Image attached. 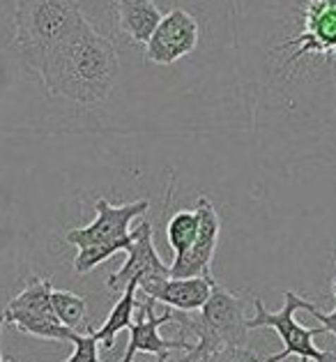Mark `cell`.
<instances>
[{
	"instance_id": "cell-1",
	"label": "cell",
	"mask_w": 336,
	"mask_h": 362,
	"mask_svg": "<svg viewBox=\"0 0 336 362\" xmlns=\"http://www.w3.org/2000/svg\"><path fill=\"white\" fill-rule=\"evenodd\" d=\"M120 72L113 44L88 21L53 47L35 69L49 95L97 107L111 95Z\"/></svg>"
},
{
	"instance_id": "cell-2",
	"label": "cell",
	"mask_w": 336,
	"mask_h": 362,
	"mask_svg": "<svg viewBox=\"0 0 336 362\" xmlns=\"http://www.w3.org/2000/svg\"><path fill=\"white\" fill-rule=\"evenodd\" d=\"M85 21L78 0H19L14 12V49L35 74L42 58Z\"/></svg>"
},
{
	"instance_id": "cell-3",
	"label": "cell",
	"mask_w": 336,
	"mask_h": 362,
	"mask_svg": "<svg viewBox=\"0 0 336 362\" xmlns=\"http://www.w3.org/2000/svg\"><path fill=\"white\" fill-rule=\"evenodd\" d=\"M148 208L150 201L145 199L122 203V206H113L106 199H97V217L88 226L72 228L65 235V240L78 250L74 259V270L78 275L95 270L113 254L127 252V247L134 243V231H129V226L136 217L148 213Z\"/></svg>"
},
{
	"instance_id": "cell-4",
	"label": "cell",
	"mask_w": 336,
	"mask_h": 362,
	"mask_svg": "<svg viewBox=\"0 0 336 362\" xmlns=\"http://www.w3.org/2000/svg\"><path fill=\"white\" fill-rule=\"evenodd\" d=\"M173 321L180 323V337H196L191 351H215L221 346H249L244 303L231 291L212 284L210 298L193 316L191 312L173 309Z\"/></svg>"
},
{
	"instance_id": "cell-5",
	"label": "cell",
	"mask_w": 336,
	"mask_h": 362,
	"mask_svg": "<svg viewBox=\"0 0 336 362\" xmlns=\"http://www.w3.org/2000/svg\"><path fill=\"white\" fill-rule=\"evenodd\" d=\"M284 307L279 312H270L258 298L253 300V316L246 321V328L258 330V328H274L277 334L284 341V351L274 353V356L265 358L263 362H281L288 358H299L302 362H336V353L320 351L313 344L316 334H323L325 328H304L302 323H297L295 312L306 309L308 300L299 298L293 291H286Z\"/></svg>"
},
{
	"instance_id": "cell-6",
	"label": "cell",
	"mask_w": 336,
	"mask_h": 362,
	"mask_svg": "<svg viewBox=\"0 0 336 362\" xmlns=\"http://www.w3.org/2000/svg\"><path fill=\"white\" fill-rule=\"evenodd\" d=\"M51 288L53 286L49 279H32L19 296L10 300V305L3 312L5 323H12L21 332L40 339L72 341L78 330L67 328L58 321L51 307Z\"/></svg>"
},
{
	"instance_id": "cell-7",
	"label": "cell",
	"mask_w": 336,
	"mask_h": 362,
	"mask_svg": "<svg viewBox=\"0 0 336 362\" xmlns=\"http://www.w3.org/2000/svg\"><path fill=\"white\" fill-rule=\"evenodd\" d=\"M136 321L129 325V341L125 349V358L120 362H134L136 353H152V356H171L173 351H191L193 341L187 339H164L159 328L166 323H173V309L168 307L164 314L155 316V300L148 298L143 303L136 300Z\"/></svg>"
},
{
	"instance_id": "cell-8",
	"label": "cell",
	"mask_w": 336,
	"mask_h": 362,
	"mask_svg": "<svg viewBox=\"0 0 336 362\" xmlns=\"http://www.w3.org/2000/svg\"><path fill=\"white\" fill-rule=\"evenodd\" d=\"M198 44V21L189 12L173 10L155 28L145 44V58L155 65H173L189 56Z\"/></svg>"
},
{
	"instance_id": "cell-9",
	"label": "cell",
	"mask_w": 336,
	"mask_h": 362,
	"mask_svg": "<svg viewBox=\"0 0 336 362\" xmlns=\"http://www.w3.org/2000/svg\"><path fill=\"white\" fill-rule=\"evenodd\" d=\"M196 213H198V233L196 240L184 252L180 259H173L171 277H208L212 275L210 266L215 259L219 233H221V219L217 215L215 206L208 197H200L196 201Z\"/></svg>"
},
{
	"instance_id": "cell-10",
	"label": "cell",
	"mask_w": 336,
	"mask_h": 362,
	"mask_svg": "<svg viewBox=\"0 0 336 362\" xmlns=\"http://www.w3.org/2000/svg\"><path fill=\"white\" fill-rule=\"evenodd\" d=\"M155 277H171V268L162 261V256L155 250L152 240V224L140 222L134 228V243L127 247V261L120 270H116L113 275L106 279V286L116 293H122L131 281L140 284L145 279Z\"/></svg>"
},
{
	"instance_id": "cell-11",
	"label": "cell",
	"mask_w": 336,
	"mask_h": 362,
	"mask_svg": "<svg viewBox=\"0 0 336 362\" xmlns=\"http://www.w3.org/2000/svg\"><path fill=\"white\" fill-rule=\"evenodd\" d=\"M215 277H155L138 284V291L155 303H164L178 312H198L210 298Z\"/></svg>"
},
{
	"instance_id": "cell-12",
	"label": "cell",
	"mask_w": 336,
	"mask_h": 362,
	"mask_svg": "<svg viewBox=\"0 0 336 362\" xmlns=\"http://www.w3.org/2000/svg\"><path fill=\"white\" fill-rule=\"evenodd\" d=\"M306 54H336V0H311L304 12V33L290 60Z\"/></svg>"
},
{
	"instance_id": "cell-13",
	"label": "cell",
	"mask_w": 336,
	"mask_h": 362,
	"mask_svg": "<svg viewBox=\"0 0 336 362\" xmlns=\"http://www.w3.org/2000/svg\"><path fill=\"white\" fill-rule=\"evenodd\" d=\"M120 28L136 44H148L155 28L162 21V12L152 0H120L118 3Z\"/></svg>"
},
{
	"instance_id": "cell-14",
	"label": "cell",
	"mask_w": 336,
	"mask_h": 362,
	"mask_svg": "<svg viewBox=\"0 0 336 362\" xmlns=\"http://www.w3.org/2000/svg\"><path fill=\"white\" fill-rule=\"evenodd\" d=\"M136 291H138V284H131L120 293V300L116 305H113L111 314L106 316V321L100 330H95V337L100 339V344H104L106 351L113 349V344H116V337L118 332L122 330H129L131 321H134V312H136Z\"/></svg>"
},
{
	"instance_id": "cell-15",
	"label": "cell",
	"mask_w": 336,
	"mask_h": 362,
	"mask_svg": "<svg viewBox=\"0 0 336 362\" xmlns=\"http://www.w3.org/2000/svg\"><path fill=\"white\" fill-rule=\"evenodd\" d=\"M196 233H198V213L196 208L193 210H180L171 217V222L166 226V238H168V245L175 254V259L189 250L196 240Z\"/></svg>"
},
{
	"instance_id": "cell-16",
	"label": "cell",
	"mask_w": 336,
	"mask_h": 362,
	"mask_svg": "<svg viewBox=\"0 0 336 362\" xmlns=\"http://www.w3.org/2000/svg\"><path fill=\"white\" fill-rule=\"evenodd\" d=\"M51 307L56 312L58 321L67 325V328L76 330L78 325L85 321V300L81 296L72 293V291H56L51 288Z\"/></svg>"
},
{
	"instance_id": "cell-17",
	"label": "cell",
	"mask_w": 336,
	"mask_h": 362,
	"mask_svg": "<svg viewBox=\"0 0 336 362\" xmlns=\"http://www.w3.org/2000/svg\"><path fill=\"white\" fill-rule=\"evenodd\" d=\"M260 356L249 346H221L215 351H187V358L182 362H253Z\"/></svg>"
},
{
	"instance_id": "cell-18",
	"label": "cell",
	"mask_w": 336,
	"mask_h": 362,
	"mask_svg": "<svg viewBox=\"0 0 336 362\" xmlns=\"http://www.w3.org/2000/svg\"><path fill=\"white\" fill-rule=\"evenodd\" d=\"M74 353L65 362H102L100 358V339L95 337V330H88V334H74Z\"/></svg>"
},
{
	"instance_id": "cell-19",
	"label": "cell",
	"mask_w": 336,
	"mask_h": 362,
	"mask_svg": "<svg viewBox=\"0 0 336 362\" xmlns=\"http://www.w3.org/2000/svg\"><path fill=\"white\" fill-rule=\"evenodd\" d=\"M332 293H334V298H336V277H334V281H332ZM304 312H308L313 316V319H318L323 323V328H325V332H332L334 337H336V307H334V312H323V309H318L313 303H308L306 305V309Z\"/></svg>"
},
{
	"instance_id": "cell-20",
	"label": "cell",
	"mask_w": 336,
	"mask_h": 362,
	"mask_svg": "<svg viewBox=\"0 0 336 362\" xmlns=\"http://www.w3.org/2000/svg\"><path fill=\"white\" fill-rule=\"evenodd\" d=\"M102 362H113V360H111V356H106V358H102ZM157 362H168V353L166 356H157Z\"/></svg>"
},
{
	"instance_id": "cell-21",
	"label": "cell",
	"mask_w": 336,
	"mask_h": 362,
	"mask_svg": "<svg viewBox=\"0 0 336 362\" xmlns=\"http://www.w3.org/2000/svg\"><path fill=\"white\" fill-rule=\"evenodd\" d=\"M3 325H5V314H0V332H3ZM0 362H5L3 360V353H0Z\"/></svg>"
},
{
	"instance_id": "cell-22",
	"label": "cell",
	"mask_w": 336,
	"mask_h": 362,
	"mask_svg": "<svg viewBox=\"0 0 336 362\" xmlns=\"http://www.w3.org/2000/svg\"><path fill=\"white\" fill-rule=\"evenodd\" d=\"M253 362H263V360H253Z\"/></svg>"
}]
</instances>
